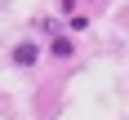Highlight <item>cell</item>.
Here are the masks:
<instances>
[{"label": "cell", "mask_w": 129, "mask_h": 120, "mask_svg": "<svg viewBox=\"0 0 129 120\" xmlns=\"http://www.w3.org/2000/svg\"><path fill=\"white\" fill-rule=\"evenodd\" d=\"M36 45H27V40H22V45H18V49H13V62H18V67H31V62H36Z\"/></svg>", "instance_id": "1"}]
</instances>
